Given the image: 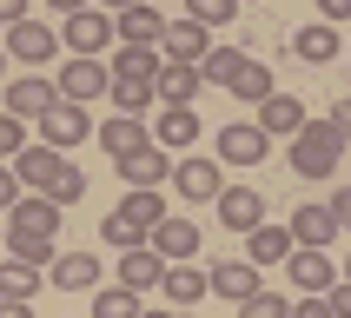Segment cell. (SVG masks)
Returning <instances> with one entry per match:
<instances>
[{"label":"cell","mask_w":351,"mask_h":318,"mask_svg":"<svg viewBox=\"0 0 351 318\" xmlns=\"http://www.w3.org/2000/svg\"><path fill=\"white\" fill-rule=\"evenodd\" d=\"M285 265H292V285H298V298H325L338 285V265H332V252H318V245H292V258H285Z\"/></svg>","instance_id":"52a82bcc"},{"label":"cell","mask_w":351,"mask_h":318,"mask_svg":"<svg viewBox=\"0 0 351 318\" xmlns=\"http://www.w3.org/2000/svg\"><path fill=\"white\" fill-rule=\"evenodd\" d=\"M345 278H351V265H345Z\"/></svg>","instance_id":"816d5d0a"},{"label":"cell","mask_w":351,"mask_h":318,"mask_svg":"<svg viewBox=\"0 0 351 318\" xmlns=\"http://www.w3.org/2000/svg\"><path fill=\"white\" fill-rule=\"evenodd\" d=\"M20 146H27V119H14L7 106H0V159H14Z\"/></svg>","instance_id":"74e56055"},{"label":"cell","mask_w":351,"mask_h":318,"mask_svg":"<svg viewBox=\"0 0 351 318\" xmlns=\"http://www.w3.org/2000/svg\"><path fill=\"white\" fill-rule=\"evenodd\" d=\"M14 20H27V0H0V27H14Z\"/></svg>","instance_id":"f6af8a7d"},{"label":"cell","mask_w":351,"mask_h":318,"mask_svg":"<svg viewBox=\"0 0 351 318\" xmlns=\"http://www.w3.org/2000/svg\"><path fill=\"white\" fill-rule=\"evenodd\" d=\"M7 166H14V179L27 193H47V179H53V166H60V146H47V139H40V146H20Z\"/></svg>","instance_id":"d6986e66"},{"label":"cell","mask_w":351,"mask_h":318,"mask_svg":"<svg viewBox=\"0 0 351 318\" xmlns=\"http://www.w3.org/2000/svg\"><path fill=\"white\" fill-rule=\"evenodd\" d=\"M146 245H153L166 265H186V258H199V225H193L186 212H166V219L153 225V238H146Z\"/></svg>","instance_id":"9c48e42d"},{"label":"cell","mask_w":351,"mask_h":318,"mask_svg":"<svg viewBox=\"0 0 351 318\" xmlns=\"http://www.w3.org/2000/svg\"><path fill=\"white\" fill-rule=\"evenodd\" d=\"M47 7H60V14H80V7H93V0H47Z\"/></svg>","instance_id":"7dc6e473"},{"label":"cell","mask_w":351,"mask_h":318,"mask_svg":"<svg viewBox=\"0 0 351 318\" xmlns=\"http://www.w3.org/2000/svg\"><path fill=\"white\" fill-rule=\"evenodd\" d=\"M258 126H265V133H272V139H292L298 126H305V106H298L292 93H272V99H265V106H258Z\"/></svg>","instance_id":"f1b7e54d"},{"label":"cell","mask_w":351,"mask_h":318,"mask_svg":"<svg viewBox=\"0 0 351 318\" xmlns=\"http://www.w3.org/2000/svg\"><path fill=\"white\" fill-rule=\"evenodd\" d=\"M159 53L179 60V66H199V60L213 53V27H199V20H166V40H159Z\"/></svg>","instance_id":"7c38bea8"},{"label":"cell","mask_w":351,"mask_h":318,"mask_svg":"<svg viewBox=\"0 0 351 318\" xmlns=\"http://www.w3.org/2000/svg\"><path fill=\"white\" fill-rule=\"evenodd\" d=\"M159 292H166V305H173V312H186V305H199V298L213 292V272H199L193 258H186V265H166Z\"/></svg>","instance_id":"ac0fdd59"},{"label":"cell","mask_w":351,"mask_h":318,"mask_svg":"<svg viewBox=\"0 0 351 318\" xmlns=\"http://www.w3.org/2000/svg\"><path fill=\"white\" fill-rule=\"evenodd\" d=\"M53 47H60V34L40 27V20H14V27H7V53H14L20 66H34V73L53 60Z\"/></svg>","instance_id":"8fae6325"},{"label":"cell","mask_w":351,"mask_h":318,"mask_svg":"<svg viewBox=\"0 0 351 318\" xmlns=\"http://www.w3.org/2000/svg\"><path fill=\"white\" fill-rule=\"evenodd\" d=\"M213 206H219V225H232V232H252V225H265V199H258L252 186H226Z\"/></svg>","instance_id":"e0dca14e"},{"label":"cell","mask_w":351,"mask_h":318,"mask_svg":"<svg viewBox=\"0 0 351 318\" xmlns=\"http://www.w3.org/2000/svg\"><path fill=\"white\" fill-rule=\"evenodd\" d=\"M159 278H166V258H159L153 245H133V252H119V265H113V285H126V292H153Z\"/></svg>","instance_id":"2e32d148"},{"label":"cell","mask_w":351,"mask_h":318,"mask_svg":"<svg viewBox=\"0 0 351 318\" xmlns=\"http://www.w3.org/2000/svg\"><path fill=\"white\" fill-rule=\"evenodd\" d=\"M93 318H139V292H126V285H99V292H93Z\"/></svg>","instance_id":"836d02e7"},{"label":"cell","mask_w":351,"mask_h":318,"mask_svg":"<svg viewBox=\"0 0 351 318\" xmlns=\"http://www.w3.org/2000/svg\"><path fill=\"white\" fill-rule=\"evenodd\" d=\"M53 99H60V86H53L47 73H20V80H7V113H14V119H40Z\"/></svg>","instance_id":"4fadbf2b"},{"label":"cell","mask_w":351,"mask_h":318,"mask_svg":"<svg viewBox=\"0 0 351 318\" xmlns=\"http://www.w3.org/2000/svg\"><path fill=\"white\" fill-rule=\"evenodd\" d=\"M332 238H338L332 206H298V212H292V245H318V252H325Z\"/></svg>","instance_id":"cb8c5ba5"},{"label":"cell","mask_w":351,"mask_h":318,"mask_svg":"<svg viewBox=\"0 0 351 318\" xmlns=\"http://www.w3.org/2000/svg\"><path fill=\"white\" fill-rule=\"evenodd\" d=\"M119 27V47H159L166 40V14H159L153 0H139V7H126V14H113Z\"/></svg>","instance_id":"9a60e30c"},{"label":"cell","mask_w":351,"mask_h":318,"mask_svg":"<svg viewBox=\"0 0 351 318\" xmlns=\"http://www.w3.org/2000/svg\"><path fill=\"white\" fill-rule=\"evenodd\" d=\"M60 99H73V106H93V99H106L113 93V66L106 60H93V53H73L66 66H60Z\"/></svg>","instance_id":"3957f363"},{"label":"cell","mask_w":351,"mask_h":318,"mask_svg":"<svg viewBox=\"0 0 351 318\" xmlns=\"http://www.w3.org/2000/svg\"><path fill=\"white\" fill-rule=\"evenodd\" d=\"M60 206L47 193H20V206L7 212V245L14 258H34V265H53V238H60Z\"/></svg>","instance_id":"6da1fadb"},{"label":"cell","mask_w":351,"mask_h":318,"mask_svg":"<svg viewBox=\"0 0 351 318\" xmlns=\"http://www.w3.org/2000/svg\"><path fill=\"white\" fill-rule=\"evenodd\" d=\"M99 238H106L113 252H133V245H146V238H153V225H146V219H133L126 206H113V212L99 219Z\"/></svg>","instance_id":"d4e9b609"},{"label":"cell","mask_w":351,"mask_h":318,"mask_svg":"<svg viewBox=\"0 0 351 318\" xmlns=\"http://www.w3.org/2000/svg\"><path fill=\"white\" fill-rule=\"evenodd\" d=\"M252 245H245V258H252V265H285V258H292V225H252Z\"/></svg>","instance_id":"4316f807"},{"label":"cell","mask_w":351,"mask_h":318,"mask_svg":"<svg viewBox=\"0 0 351 318\" xmlns=\"http://www.w3.org/2000/svg\"><path fill=\"white\" fill-rule=\"evenodd\" d=\"M153 139L166 146V153H193V139H199V113H193V106H159Z\"/></svg>","instance_id":"44dd1931"},{"label":"cell","mask_w":351,"mask_h":318,"mask_svg":"<svg viewBox=\"0 0 351 318\" xmlns=\"http://www.w3.org/2000/svg\"><path fill=\"white\" fill-rule=\"evenodd\" d=\"M325 298H332V318H351V278H338Z\"/></svg>","instance_id":"60d3db41"},{"label":"cell","mask_w":351,"mask_h":318,"mask_svg":"<svg viewBox=\"0 0 351 318\" xmlns=\"http://www.w3.org/2000/svg\"><path fill=\"white\" fill-rule=\"evenodd\" d=\"M146 139H153V133L139 126V113H119V119H106V126H99V146H106L113 159H126L133 146H146Z\"/></svg>","instance_id":"4dcf8cb0"},{"label":"cell","mask_w":351,"mask_h":318,"mask_svg":"<svg viewBox=\"0 0 351 318\" xmlns=\"http://www.w3.org/2000/svg\"><path fill=\"white\" fill-rule=\"evenodd\" d=\"M119 179L126 186H139V193H159V179H173V159H166V146L159 139H146V146H133L126 159H113Z\"/></svg>","instance_id":"ba28073f"},{"label":"cell","mask_w":351,"mask_h":318,"mask_svg":"<svg viewBox=\"0 0 351 318\" xmlns=\"http://www.w3.org/2000/svg\"><path fill=\"white\" fill-rule=\"evenodd\" d=\"M292 53H298V60H312V66H325V60L345 53V40H338L332 20H312V27H298V34H292Z\"/></svg>","instance_id":"7402d4cb"},{"label":"cell","mask_w":351,"mask_h":318,"mask_svg":"<svg viewBox=\"0 0 351 318\" xmlns=\"http://www.w3.org/2000/svg\"><path fill=\"white\" fill-rule=\"evenodd\" d=\"M226 93H232L239 106H265V99L278 93V86H272V66H265V60H245V66L232 73V86H226Z\"/></svg>","instance_id":"484cf974"},{"label":"cell","mask_w":351,"mask_h":318,"mask_svg":"<svg viewBox=\"0 0 351 318\" xmlns=\"http://www.w3.org/2000/svg\"><path fill=\"white\" fill-rule=\"evenodd\" d=\"M213 292L226 298V305H245V298L265 292V285H258V265H252V258H226V265H213Z\"/></svg>","instance_id":"ffe728a7"},{"label":"cell","mask_w":351,"mask_h":318,"mask_svg":"<svg viewBox=\"0 0 351 318\" xmlns=\"http://www.w3.org/2000/svg\"><path fill=\"white\" fill-rule=\"evenodd\" d=\"M239 318H292V298L285 292H252L239 305Z\"/></svg>","instance_id":"d590c367"},{"label":"cell","mask_w":351,"mask_h":318,"mask_svg":"<svg viewBox=\"0 0 351 318\" xmlns=\"http://www.w3.org/2000/svg\"><path fill=\"white\" fill-rule=\"evenodd\" d=\"M20 193H27V186H20V179H14V166L0 159V212H14V206H20Z\"/></svg>","instance_id":"f35d334b"},{"label":"cell","mask_w":351,"mask_h":318,"mask_svg":"<svg viewBox=\"0 0 351 318\" xmlns=\"http://www.w3.org/2000/svg\"><path fill=\"white\" fill-rule=\"evenodd\" d=\"M239 66H245V47H213V53L199 60V80H206V86H232Z\"/></svg>","instance_id":"d6a6232c"},{"label":"cell","mask_w":351,"mask_h":318,"mask_svg":"<svg viewBox=\"0 0 351 318\" xmlns=\"http://www.w3.org/2000/svg\"><path fill=\"white\" fill-rule=\"evenodd\" d=\"M93 7H106V14H126V7H139V0H93Z\"/></svg>","instance_id":"c3c4849f"},{"label":"cell","mask_w":351,"mask_h":318,"mask_svg":"<svg viewBox=\"0 0 351 318\" xmlns=\"http://www.w3.org/2000/svg\"><path fill=\"white\" fill-rule=\"evenodd\" d=\"M345 146L351 139L338 133L332 119H305V126L292 133V173L298 179H332V166L345 159Z\"/></svg>","instance_id":"7a4b0ae2"},{"label":"cell","mask_w":351,"mask_h":318,"mask_svg":"<svg viewBox=\"0 0 351 318\" xmlns=\"http://www.w3.org/2000/svg\"><path fill=\"white\" fill-rule=\"evenodd\" d=\"M332 126H338V133L351 139V99H338V106H332Z\"/></svg>","instance_id":"bcb514c9"},{"label":"cell","mask_w":351,"mask_h":318,"mask_svg":"<svg viewBox=\"0 0 351 318\" xmlns=\"http://www.w3.org/2000/svg\"><path fill=\"white\" fill-rule=\"evenodd\" d=\"M40 285H47V265H34V258H7L0 265V298H34Z\"/></svg>","instance_id":"f546056e"},{"label":"cell","mask_w":351,"mask_h":318,"mask_svg":"<svg viewBox=\"0 0 351 318\" xmlns=\"http://www.w3.org/2000/svg\"><path fill=\"white\" fill-rule=\"evenodd\" d=\"M292 318H332V298H298Z\"/></svg>","instance_id":"b9f144b4"},{"label":"cell","mask_w":351,"mask_h":318,"mask_svg":"<svg viewBox=\"0 0 351 318\" xmlns=\"http://www.w3.org/2000/svg\"><path fill=\"white\" fill-rule=\"evenodd\" d=\"M199 86H206V80H199V66H179V60H166V66H159V106H193Z\"/></svg>","instance_id":"83f0119b"},{"label":"cell","mask_w":351,"mask_h":318,"mask_svg":"<svg viewBox=\"0 0 351 318\" xmlns=\"http://www.w3.org/2000/svg\"><path fill=\"white\" fill-rule=\"evenodd\" d=\"M232 14H239V0H186V20H199V27H226Z\"/></svg>","instance_id":"8d00e7d4"},{"label":"cell","mask_w":351,"mask_h":318,"mask_svg":"<svg viewBox=\"0 0 351 318\" xmlns=\"http://www.w3.org/2000/svg\"><path fill=\"white\" fill-rule=\"evenodd\" d=\"M0 66H7V47H0Z\"/></svg>","instance_id":"f907efd6"},{"label":"cell","mask_w":351,"mask_h":318,"mask_svg":"<svg viewBox=\"0 0 351 318\" xmlns=\"http://www.w3.org/2000/svg\"><path fill=\"white\" fill-rule=\"evenodd\" d=\"M0 318H34V298H0Z\"/></svg>","instance_id":"7bdbcfd3"},{"label":"cell","mask_w":351,"mask_h":318,"mask_svg":"<svg viewBox=\"0 0 351 318\" xmlns=\"http://www.w3.org/2000/svg\"><path fill=\"white\" fill-rule=\"evenodd\" d=\"M47 199H53L60 212H66V206H80V199H86V173H80L73 159H60V166H53V179H47Z\"/></svg>","instance_id":"1f68e13d"},{"label":"cell","mask_w":351,"mask_h":318,"mask_svg":"<svg viewBox=\"0 0 351 318\" xmlns=\"http://www.w3.org/2000/svg\"><path fill=\"white\" fill-rule=\"evenodd\" d=\"M86 133H93V119H86V106H73V99H53V106L40 113V139H47V146H60V153H66V146H80Z\"/></svg>","instance_id":"30bf717a"},{"label":"cell","mask_w":351,"mask_h":318,"mask_svg":"<svg viewBox=\"0 0 351 318\" xmlns=\"http://www.w3.org/2000/svg\"><path fill=\"white\" fill-rule=\"evenodd\" d=\"M219 166H258V159L272 153V133L258 126V119H239V126H219Z\"/></svg>","instance_id":"5b68a950"},{"label":"cell","mask_w":351,"mask_h":318,"mask_svg":"<svg viewBox=\"0 0 351 318\" xmlns=\"http://www.w3.org/2000/svg\"><path fill=\"white\" fill-rule=\"evenodd\" d=\"M99 272H106V265H99V252H86V245H80V252H53V265H47V278H53L60 292H93Z\"/></svg>","instance_id":"5bb4252c"},{"label":"cell","mask_w":351,"mask_h":318,"mask_svg":"<svg viewBox=\"0 0 351 318\" xmlns=\"http://www.w3.org/2000/svg\"><path fill=\"white\" fill-rule=\"evenodd\" d=\"M173 193L186 199V206H213L219 193H226V166L219 159H173Z\"/></svg>","instance_id":"277c9868"},{"label":"cell","mask_w":351,"mask_h":318,"mask_svg":"<svg viewBox=\"0 0 351 318\" xmlns=\"http://www.w3.org/2000/svg\"><path fill=\"white\" fill-rule=\"evenodd\" d=\"M66 47H73V53H106V47H113L119 40V27H113V14H106V7H80V14H66Z\"/></svg>","instance_id":"8992f818"},{"label":"cell","mask_w":351,"mask_h":318,"mask_svg":"<svg viewBox=\"0 0 351 318\" xmlns=\"http://www.w3.org/2000/svg\"><path fill=\"white\" fill-rule=\"evenodd\" d=\"M106 66H113V80H139V86H159V66H166V53H159V47H119Z\"/></svg>","instance_id":"603a6c76"},{"label":"cell","mask_w":351,"mask_h":318,"mask_svg":"<svg viewBox=\"0 0 351 318\" xmlns=\"http://www.w3.org/2000/svg\"><path fill=\"white\" fill-rule=\"evenodd\" d=\"M325 206H332V219H338V232H351V186H338V193L325 199Z\"/></svg>","instance_id":"ab89813d"},{"label":"cell","mask_w":351,"mask_h":318,"mask_svg":"<svg viewBox=\"0 0 351 318\" xmlns=\"http://www.w3.org/2000/svg\"><path fill=\"white\" fill-rule=\"evenodd\" d=\"M119 106V113H139V106H153L159 99V86H139V80H113V93H106Z\"/></svg>","instance_id":"e575fe53"},{"label":"cell","mask_w":351,"mask_h":318,"mask_svg":"<svg viewBox=\"0 0 351 318\" xmlns=\"http://www.w3.org/2000/svg\"><path fill=\"white\" fill-rule=\"evenodd\" d=\"M318 14H325V20L338 27V20H351V0H318Z\"/></svg>","instance_id":"ee69618b"},{"label":"cell","mask_w":351,"mask_h":318,"mask_svg":"<svg viewBox=\"0 0 351 318\" xmlns=\"http://www.w3.org/2000/svg\"><path fill=\"white\" fill-rule=\"evenodd\" d=\"M139 318H179V312H173V305H153V312H139Z\"/></svg>","instance_id":"681fc988"}]
</instances>
